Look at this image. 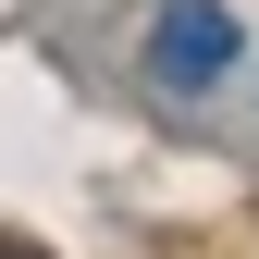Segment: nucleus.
<instances>
[{"mask_svg": "<svg viewBox=\"0 0 259 259\" xmlns=\"http://www.w3.org/2000/svg\"><path fill=\"white\" fill-rule=\"evenodd\" d=\"M235 74V13L222 0H160L148 13V87H173V99H198V87Z\"/></svg>", "mask_w": 259, "mask_h": 259, "instance_id": "1", "label": "nucleus"}, {"mask_svg": "<svg viewBox=\"0 0 259 259\" xmlns=\"http://www.w3.org/2000/svg\"><path fill=\"white\" fill-rule=\"evenodd\" d=\"M0 259H37V247H25V235H0Z\"/></svg>", "mask_w": 259, "mask_h": 259, "instance_id": "2", "label": "nucleus"}]
</instances>
